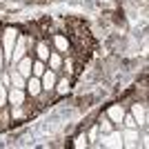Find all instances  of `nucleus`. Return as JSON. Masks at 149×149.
<instances>
[{
    "label": "nucleus",
    "instance_id": "1",
    "mask_svg": "<svg viewBox=\"0 0 149 149\" xmlns=\"http://www.w3.org/2000/svg\"><path fill=\"white\" fill-rule=\"evenodd\" d=\"M20 29L18 27H5L2 33H0V45H2V54H5V62L9 65L11 62V54H13V45H16V38H18Z\"/></svg>",
    "mask_w": 149,
    "mask_h": 149
},
{
    "label": "nucleus",
    "instance_id": "2",
    "mask_svg": "<svg viewBox=\"0 0 149 149\" xmlns=\"http://www.w3.org/2000/svg\"><path fill=\"white\" fill-rule=\"evenodd\" d=\"M49 42L56 51H60L62 56L71 54V40H69L67 31H54V33H49Z\"/></svg>",
    "mask_w": 149,
    "mask_h": 149
},
{
    "label": "nucleus",
    "instance_id": "3",
    "mask_svg": "<svg viewBox=\"0 0 149 149\" xmlns=\"http://www.w3.org/2000/svg\"><path fill=\"white\" fill-rule=\"evenodd\" d=\"M51 49H54V47H51V42H49V36H38L36 38V45H33V51H31V56L38 58V60H45V62H47Z\"/></svg>",
    "mask_w": 149,
    "mask_h": 149
},
{
    "label": "nucleus",
    "instance_id": "4",
    "mask_svg": "<svg viewBox=\"0 0 149 149\" xmlns=\"http://www.w3.org/2000/svg\"><path fill=\"white\" fill-rule=\"evenodd\" d=\"M120 136H123V147L125 149H138L140 147V129L123 127V129H120Z\"/></svg>",
    "mask_w": 149,
    "mask_h": 149
},
{
    "label": "nucleus",
    "instance_id": "5",
    "mask_svg": "<svg viewBox=\"0 0 149 149\" xmlns=\"http://www.w3.org/2000/svg\"><path fill=\"white\" fill-rule=\"evenodd\" d=\"M125 111H127V107H125L123 102H113V105H109V107L105 109L107 118L113 123V127H116V129H120V127H123V116H125Z\"/></svg>",
    "mask_w": 149,
    "mask_h": 149
},
{
    "label": "nucleus",
    "instance_id": "6",
    "mask_svg": "<svg viewBox=\"0 0 149 149\" xmlns=\"http://www.w3.org/2000/svg\"><path fill=\"white\" fill-rule=\"evenodd\" d=\"M58 76H60V71H56V69H45V74L40 76V85H42V91L45 93H54V87H56L58 82Z\"/></svg>",
    "mask_w": 149,
    "mask_h": 149
},
{
    "label": "nucleus",
    "instance_id": "7",
    "mask_svg": "<svg viewBox=\"0 0 149 149\" xmlns=\"http://www.w3.org/2000/svg\"><path fill=\"white\" fill-rule=\"evenodd\" d=\"M27 100H29V96H27L25 89L9 87V91H7V107H20V105H27Z\"/></svg>",
    "mask_w": 149,
    "mask_h": 149
},
{
    "label": "nucleus",
    "instance_id": "8",
    "mask_svg": "<svg viewBox=\"0 0 149 149\" xmlns=\"http://www.w3.org/2000/svg\"><path fill=\"white\" fill-rule=\"evenodd\" d=\"M129 113L134 116V120L138 123V127H145V125H147V105H145V102H140V100L131 102Z\"/></svg>",
    "mask_w": 149,
    "mask_h": 149
},
{
    "label": "nucleus",
    "instance_id": "9",
    "mask_svg": "<svg viewBox=\"0 0 149 149\" xmlns=\"http://www.w3.org/2000/svg\"><path fill=\"white\" fill-rule=\"evenodd\" d=\"M71 85H74V78H69V76H58V82L56 87H54V96L56 98H62V96H69L71 91Z\"/></svg>",
    "mask_w": 149,
    "mask_h": 149
},
{
    "label": "nucleus",
    "instance_id": "10",
    "mask_svg": "<svg viewBox=\"0 0 149 149\" xmlns=\"http://www.w3.org/2000/svg\"><path fill=\"white\" fill-rule=\"evenodd\" d=\"M78 65H76V58L74 54H67V56L62 58V67H60V74L62 76H69V78H76L78 76Z\"/></svg>",
    "mask_w": 149,
    "mask_h": 149
},
{
    "label": "nucleus",
    "instance_id": "11",
    "mask_svg": "<svg viewBox=\"0 0 149 149\" xmlns=\"http://www.w3.org/2000/svg\"><path fill=\"white\" fill-rule=\"evenodd\" d=\"M25 91H27V96H29V100H36L38 96L42 93V85H40V78H38V76H29V78H27Z\"/></svg>",
    "mask_w": 149,
    "mask_h": 149
},
{
    "label": "nucleus",
    "instance_id": "12",
    "mask_svg": "<svg viewBox=\"0 0 149 149\" xmlns=\"http://www.w3.org/2000/svg\"><path fill=\"white\" fill-rule=\"evenodd\" d=\"M9 118H11V123H22V120H27V118H29L27 105H20V107H9Z\"/></svg>",
    "mask_w": 149,
    "mask_h": 149
},
{
    "label": "nucleus",
    "instance_id": "13",
    "mask_svg": "<svg viewBox=\"0 0 149 149\" xmlns=\"http://www.w3.org/2000/svg\"><path fill=\"white\" fill-rule=\"evenodd\" d=\"M31 62H33V56H29V54H27V56H25V58H20V60L16 62L13 67L18 69V71L25 76V78H29V76H31Z\"/></svg>",
    "mask_w": 149,
    "mask_h": 149
},
{
    "label": "nucleus",
    "instance_id": "14",
    "mask_svg": "<svg viewBox=\"0 0 149 149\" xmlns=\"http://www.w3.org/2000/svg\"><path fill=\"white\" fill-rule=\"evenodd\" d=\"M62 54L60 51H56V49H51V54H49V58H47V67L49 69H56V71H60V67H62Z\"/></svg>",
    "mask_w": 149,
    "mask_h": 149
},
{
    "label": "nucleus",
    "instance_id": "15",
    "mask_svg": "<svg viewBox=\"0 0 149 149\" xmlns=\"http://www.w3.org/2000/svg\"><path fill=\"white\" fill-rule=\"evenodd\" d=\"M96 125H98V129H100V134H109V131H113L116 127H113V123L109 118H107V113H100L98 116V120H96Z\"/></svg>",
    "mask_w": 149,
    "mask_h": 149
},
{
    "label": "nucleus",
    "instance_id": "16",
    "mask_svg": "<svg viewBox=\"0 0 149 149\" xmlns=\"http://www.w3.org/2000/svg\"><path fill=\"white\" fill-rule=\"evenodd\" d=\"M45 69H47V62L33 58V62H31V76H38V78H40V76L45 74Z\"/></svg>",
    "mask_w": 149,
    "mask_h": 149
},
{
    "label": "nucleus",
    "instance_id": "17",
    "mask_svg": "<svg viewBox=\"0 0 149 149\" xmlns=\"http://www.w3.org/2000/svg\"><path fill=\"white\" fill-rule=\"evenodd\" d=\"M71 147H76V149H87V147H89V140H87V136H85V131H82V134H78V136H74Z\"/></svg>",
    "mask_w": 149,
    "mask_h": 149
},
{
    "label": "nucleus",
    "instance_id": "18",
    "mask_svg": "<svg viewBox=\"0 0 149 149\" xmlns=\"http://www.w3.org/2000/svg\"><path fill=\"white\" fill-rule=\"evenodd\" d=\"M123 127H129V129H138V123L134 120V116H131L129 111H125V116H123ZM120 127V129H123Z\"/></svg>",
    "mask_w": 149,
    "mask_h": 149
},
{
    "label": "nucleus",
    "instance_id": "19",
    "mask_svg": "<svg viewBox=\"0 0 149 149\" xmlns=\"http://www.w3.org/2000/svg\"><path fill=\"white\" fill-rule=\"evenodd\" d=\"M7 91H9V87L0 85V109H5V107H7Z\"/></svg>",
    "mask_w": 149,
    "mask_h": 149
},
{
    "label": "nucleus",
    "instance_id": "20",
    "mask_svg": "<svg viewBox=\"0 0 149 149\" xmlns=\"http://www.w3.org/2000/svg\"><path fill=\"white\" fill-rule=\"evenodd\" d=\"M0 85H5V87H11V80H9V71H7V67L0 71Z\"/></svg>",
    "mask_w": 149,
    "mask_h": 149
},
{
    "label": "nucleus",
    "instance_id": "21",
    "mask_svg": "<svg viewBox=\"0 0 149 149\" xmlns=\"http://www.w3.org/2000/svg\"><path fill=\"white\" fill-rule=\"evenodd\" d=\"M7 67V62H5V54H2V45H0V71Z\"/></svg>",
    "mask_w": 149,
    "mask_h": 149
}]
</instances>
